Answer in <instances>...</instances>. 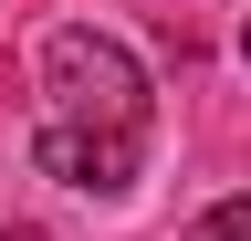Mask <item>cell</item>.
<instances>
[{"mask_svg": "<svg viewBox=\"0 0 251 241\" xmlns=\"http://www.w3.org/2000/svg\"><path fill=\"white\" fill-rule=\"evenodd\" d=\"M42 136H31V158H42V178H63V189H126L147 158V63L126 53L115 32H94V21H74V32L42 42Z\"/></svg>", "mask_w": 251, "mask_h": 241, "instance_id": "1", "label": "cell"}, {"mask_svg": "<svg viewBox=\"0 0 251 241\" xmlns=\"http://www.w3.org/2000/svg\"><path fill=\"white\" fill-rule=\"evenodd\" d=\"M188 241H251V199H209L188 220Z\"/></svg>", "mask_w": 251, "mask_h": 241, "instance_id": "2", "label": "cell"}, {"mask_svg": "<svg viewBox=\"0 0 251 241\" xmlns=\"http://www.w3.org/2000/svg\"><path fill=\"white\" fill-rule=\"evenodd\" d=\"M241 53H251V21H241Z\"/></svg>", "mask_w": 251, "mask_h": 241, "instance_id": "3", "label": "cell"}]
</instances>
